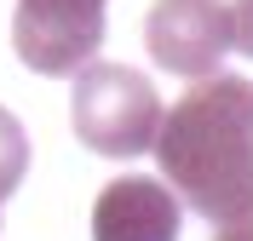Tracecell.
<instances>
[{
  "mask_svg": "<svg viewBox=\"0 0 253 241\" xmlns=\"http://www.w3.org/2000/svg\"><path fill=\"white\" fill-rule=\"evenodd\" d=\"M144 46L173 75L190 80L219 75L230 52V6L224 0H156L144 17Z\"/></svg>",
  "mask_w": 253,
  "mask_h": 241,
  "instance_id": "obj_4",
  "label": "cell"
},
{
  "mask_svg": "<svg viewBox=\"0 0 253 241\" xmlns=\"http://www.w3.org/2000/svg\"><path fill=\"white\" fill-rule=\"evenodd\" d=\"M230 52L253 58V0H230Z\"/></svg>",
  "mask_w": 253,
  "mask_h": 241,
  "instance_id": "obj_7",
  "label": "cell"
},
{
  "mask_svg": "<svg viewBox=\"0 0 253 241\" xmlns=\"http://www.w3.org/2000/svg\"><path fill=\"white\" fill-rule=\"evenodd\" d=\"M178 195L161 178L126 172L104 184L92 201V241H178Z\"/></svg>",
  "mask_w": 253,
  "mask_h": 241,
  "instance_id": "obj_5",
  "label": "cell"
},
{
  "mask_svg": "<svg viewBox=\"0 0 253 241\" xmlns=\"http://www.w3.org/2000/svg\"><path fill=\"white\" fill-rule=\"evenodd\" d=\"M23 172H29V138L17 127V115L0 109V201L23 184Z\"/></svg>",
  "mask_w": 253,
  "mask_h": 241,
  "instance_id": "obj_6",
  "label": "cell"
},
{
  "mask_svg": "<svg viewBox=\"0 0 253 241\" xmlns=\"http://www.w3.org/2000/svg\"><path fill=\"white\" fill-rule=\"evenodd\" d=\"M161 184L178 207L230 224L253 207V80L207 75L161 115Z\"/></svg>",
  "mask_w": 253,
  "mask_h": 241,
  "instance_id": "obj_1",
  "label": "cell"
},
{
  "mask_svg": "<svg viewBox=\"0 0 253 241\" xmlns=\"http://www.w3.org/2000/svg\"><path fill=\"white\" fill-rule=\"evenodd\" d=\"M213 241H253V207L242 212V218H230V224H219V236Z\"/></svg>",
  "mask_w": 253,
  "mask_h": 241,
  "instance_id": "obj_8",
  "label": "cell"
},
{
  "mask_svg": "<svg viewBox=\"0 0 253 241\" xmlns=\"http://www.w3.org/2000/svg\"><path fill=\"white\" fill-rule=\"evenodd\" d=\"M161 98L150 86V75L126 64H86L75 75L69 92V121L75 138L104 161H132L144 149H156L161 138Z\"/></svg>",
  "mask_w": 253,
  "mask_h": 241,
  "instance_id": "obj_2",
  "label": "cell"
},
{
  "mask_svg": "<svg viewBox=\"0 0 253 241\" xmlns=\"http://www.w3.org/2000/svg\"><path fill=\"white\" fill-rule=\"evenodd\" d=\"M104 6L110 0H17L12 46L35 75H81L104 46Z\"/></svg>",
  "mask_w": 253,
  "mask_h": 241,
  "instance_id": "obj_3",
  "label": "cell"
}]
</instances>
